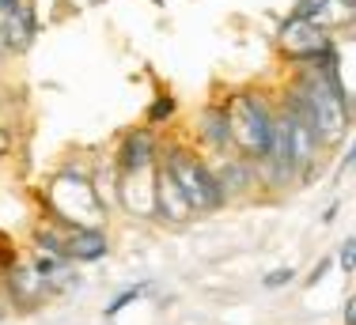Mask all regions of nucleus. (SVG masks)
I'll return each instance as SVG.
<instances>
[{
  "mask_svg": "<svg viewBox=\"0 0 356 325\" xmlns=\"http://www.w3.org/2000/svg\"><path fill=\"white\" fill-rule=\"evenodd\" d=\"M334 265H337V258H322V261L315 265V272H311V276L303 280V288H315V284H322V276H326V272L334 269Z\"/></svg>",
  "mask_w": 356,
  "mask_h": 325,
  "instance_id": "obj_17",
  "label": "nucleus"
},
{
  "mask_svg": "<svg viewBox=\"0 0 356 325\" xmlns=\"http://www.w3.org/2000/svg\"><path fill=\"white\" fill-rule=\"evenodd\" d=\"M322 4H326V0H296L292 15H303V19H315V15L322 12Z\"/></svg>",
  "mask_w": 356,
  "mask_h": 325,
  "instance_id": "obj_16",
  "label": "nucleus"
},
{
  "mask_svg": "<svg viewBox=\"0 0 356 325\" xmlns=\"http://www.w3.org/2000/svg\"><path fill=\"white\" fill-rule=\"evenodd\" d=\"M156 219L167 227H186L197 219V208L193 201L186 197V190L178 185V178L163 162H156Z\"/></svg>",
  "mask_w": 356,
  "mask_h": 325,
  "instance_id": "obj_6",
  "label": "nucleus"
},
{
  "mask_svg": "<svg viewBox=\"0 0 356 325\" xmlns=\"http://www.w3.org/2000/svg\"><path fill=\"white\" fill-rule=\"evenodd\" d=\"M334 46V31H326L315 19H303V15H288V19L277 27V49L281 57H288L292 65L307 61V57L322 53V49Z\"/></svg>",
  "mask_w": 356,
  "mask_h": 325,
  "instance_id": "obj_3",
  "label": "nucleus"
},
{
  "mask_svg": "<svg viewBox=\"0 0 356 325\" xmlns=\"http://www.w3.org/2000/svg\"><path fill=\"white\" fill-rule=\"evenodd\" d=\"M345 4H349V8H356V0H345Z\"/></svg>",
  "mask_w": 356,
  "mask_h": 325,
  "instance_id": "obj_23",
  "label": "nucleus"
},
{
  "mask_svg": "<svg viewBox=\"0 0 356 325\" xmlns=\"http://www.w3.org/2000/svg\"><path fill=\"white\" fill-rule=\"evenodd\" d=\"M110 253V238L103 227H69L65 231V258L83 265V261H99Z\"/></svg>",
  "mask_w": 356,
  "mask_h": 325,
  "instance_id": "obj_11",
  "label": "nucleus"
},
{
  "mask_svg": "<svg viewBox=\"0 0 356 325\" xmlns=\"http://www.w3.org/2000/svg\"><path fill=\"white\" fill-rule=\"evenodd\" d=\"M227 125H232V151L250 159L269 156L277 129V95L258 88H243L227 99Z\"/></svg>",
  "mask_w": 356,
  "mask_h": 325,
  "instance_id": "obj_1",
  "label": "nucleus"
},
{
  "mask_svg": "<svg viewBox=\"0 0 356 325\" xmlns=\"http://www.w3.org/2000/svg\"><path fill=\"white\" fill-rule=\"evenodd\" d=\"M159 133L156 125H137V129L122 133V140H118V151H114V167L118 174H129V170H152L159 162Z\"/></svg>",
  "mask_w": 356,
  "mask_h": 325,
  "instance_id": "obj_5",
  "label": "nucleus"
},
{
  "mask_svg": "<svg viewBox=\"0 0 356 325\" xmlns=\"http://www.w3.org/2000/svg\"><path fill=\"white\" fill-rule=\"evenodd\" d=\"M193 136H197V148L205 151L209 159L227 156L232 151V125H227V106L220 102H209L193 114Z\"/></svg>",
  "mask_w": 356,
  "mask_h": 325,
  "instance_id": "obj_9",
  "label": "nucleus"
},
{
  "mask_svg": "<svg viewBox=\"0 0 356 325\" xmlns=\"http://www.w3.org/2000/svg\"><path fill=\"white\" fill-rule=\"evenodd\" d=\"M341 325H356V292L345 299V306H341Z\"/></svg>",
  "mask_w": 356,
  "mask_h": 325,
  "instance_id": "obj_20",
  "label": "nucleus"
},
{
  "mask_svg": "<svg viewBox=\"0 0 356 325\" xmlns=\"http://www.w3.org/2000/svg\"><path fill=\"white\" fill-rule=\"evenodd\" d=\"M220 190H224L227 201H239V197H250L258 190V167H254L250 156H239V151H227V156L213 159Z\"/></svg>",
  "mask_w": 356,
  "mask_h": 325,
  "instance_id": "obj_10",
  "label": "nucleus"
},
{
  "mask_svg": "<svg viewBox=\"0 0 356 325\" xmlns=\"http://www.w3.org/2000/svg\"><path fill=\"white\" fill-rule=\"evenodd\" d=\"M334 216H337V204H330V208L322 212V224H334Z\"/></svg>",
  "mask_w": 356,
  "mask_h": 325,
  "instance_id": "obj_22",
  "label": "nucleus"
},
{
  "mask_svg": "<svg viewBox=\"0 0 356 325\" xmlns=\"http://www.w3.org/2000/svg\"><path fill=\"white\" fill-rule=\"evenodd\" d=\"M0 284H4L8 306H12L15 314L38 310V306L49 299V288H46V280H42V272L35 269V261H19V258H15L4 272H0Z\"/></svg>",
  "mask_w": 356,
  "mask_h": 325,
  "instance_id": "obj_4",
  "label": "nucleus"
},
{
  "mask_svg": "<svg viewBox=\"0 0 356 325\" xmlns=\"http://www.w3.org/2000/svg\"><path fill=\"white\" fill-rule=\"evenodd\" d=\"M159 162L178 178V185L186 190V197L193 201L197 216L205 212H220L227 204L224 190H220V178L213 159L205 156L201 148H190V144H178V140H163L159 144Z\"/></svg>",
  "mask_w": 356,
  "mask_h": 325,
  "instance_id": "obj_2",
  "label": "nucleus"
},
{
  "mask_svg": "<svg viewBox=\"0 0 356 325\" xmlns=\"http://www.w3.org/2000/svg\"><path fill=\"white\" fill-rule=\"evenodd\" d=\"M178 114V99L171 95H159L156 102L148 106V125H156V129H163V125H171Z\"/></svg>",
  "mask_w": 356,
  "mask_h": 325,
  "instance_id": "obj_12",
  "label": "nucleus"
},
{
  "mask_svg": "<svg viewBox=\"0 0 356 325\" xmlns=\"http://www.w3.org/2000/svg\"><path fill=\"white\" fill-rule=\"evenodd\" d=\"M349 170H356V136H353V148L345 151V159H341V167H337V178H345Z\"/></svg>",
  "mask_w": 356,
  "mask_h": 325,
  "instance_id": "obj_19",
  "label": "nucleus"
},
{
  "mask_svg": "<svg viewBox=\"0 0 356 325\" xmlns=\"http://www.w3.org/2000/svg\"><path fill=\"white\" fill-rule=\"evenodd\" d=\"M292 280H296V269H292V265H281V269H273V272L261 276V288H266V292H277V288L292 284Z\"/></svg>",
  "mask_w": 356,
  "mask_h": 325,
  "instance_id": "obj_14",
  "label": "nucleus"
},
{
  "mask_svg": "<svg viewBox=\"0 0 356 325\" xmlns=\"http://www.w3.org/2000/svg\"><path fill=\"white\" fill-rule=\"evenodd\" d=\"M337 269H341L345 276L356 272V238H345L341 242V250H337Z\"/></svg>",
  "mask_w": 356,
  "mask_h": 325,
  "instance_id": "obj_15",
  "label": "nucleus"
},
{
  "mask_svg": "<svg viewBox=\"0 0 356 325\" xmlns=\"http://www.w3.org/2000/svg\"><path fill=\"white\" fill-rule=\"evenodd\" d=\"M35 4L31 0H12V4L0 12V46L8 49V57H23L35 46Z\"/></svg>",
  "mask_w": 356,
  "mask_h": 325,
  "instance_id": "obj_7",
  "label": "nucleus"
},
{
  "mask_svg": "<svg viewBox=\"0 0 356 325\" xmlns=\"http://www.w3.org/2000/svg\"><path fill=\"white\" fill-rule=\"evenodd\" d=\"M15 151V136H12V129H8L4 122H0V159H8Z\"/></svg>",
  "mask_w": 356,
  "mask_h": 325,
  "instance_id": "obj_18",
  "label": "nucleus"
},
{
  "mask_svg": "<svg viewBox=\"0 0 356 325\" xmlns=\"http://www.w3.org/2000/svg\"><path fill=\"white\" fill-rule=\"evenodd\" d=\"M118 208L137 219H156V167L118 174Z\"/></svg>",
  "mask_w": 356,
  "mask_h": 325,
  "instance_id": "obj_8",
  "label": "nucleus"
},
{
  "mask_svg": "<svg viewBox=\"0 0 356 325\" xmlns=\"http://www.w3.org/2000/svg\"><path fill=\"white\" fill-rule=\"evenodd\" d=\"M8 314H12V306H8V295H4V284H0V322L8 318Z\"/></svg>",
  "mask_w": 356,
  "mask_h": 325,
  "instance_id": "obj_21",
  "label": "nucleus"
},
{
  "mask_svg": "<svg viewBox=\"0 0 356 325\" xmlns=\"http://www.w3.org/2000/svg\"><path fill=\"white\" fill-rule=\"evenodd\" d=\"M144 295V284H133V288H125V292H118L114 299H110V303H106V318H114V314H122L125 310V306H129V303H137V299Z\"/></svg>",
  "mask_w": 356,
  "mask_h": 325,
  "instance_id": "obj_13",
  "label": "nucleus"
}]
</instances>
